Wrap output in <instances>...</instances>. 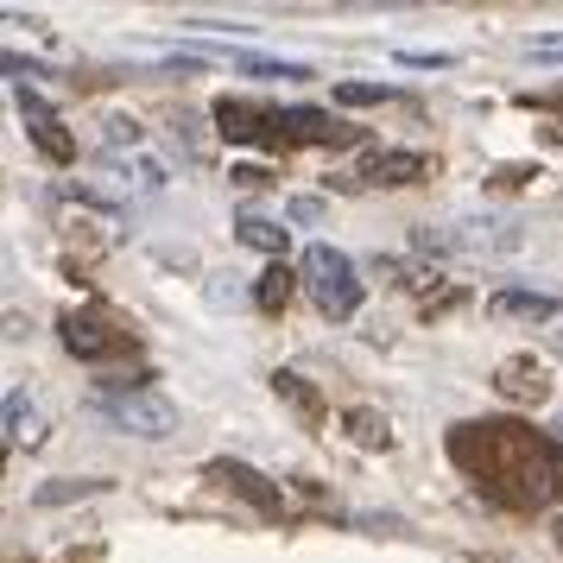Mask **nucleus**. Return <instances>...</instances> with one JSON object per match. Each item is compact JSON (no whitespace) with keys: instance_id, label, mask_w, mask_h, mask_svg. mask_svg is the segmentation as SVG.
I'll return each instance as SVG.
<instances>
[{"instance_id":"1","label":"nucleus","mask_w":563,"mask_h":563,"mask_svg":"<svg viewBox=\"0 0 563 563\" xmlns=\"http://www.w3.org/2000/svg\"><path fill=\"white\" fill-rule=\"evenodd\" d=\"M305 291H310V305L323 310L330 323H349L361 310V273H355V260L342 254V247H305Z\"/></svg>"},{"instance_id":"2","label":"nucleus","mask_w":563,"mask_h":563,"mask_svg":"<svg viewBox=\"0 0 563 563\" xmlns=\"http://www.w3.org/2000/svg\"><path fill=\"white\" fill-rule=\"evenodd\" d=\"M96 411H102L114 431L128 437H172L178 431V406L153 393V386H128V393H96Z\"/></svg>"},{"instance_id":"3","label":"nucleus","mask_w":563,"mask_h":563,"mask_svg":"<svg viewBox=\"0 0 563 563\" xmlns=\"http://www.w3.org/2000/svg\"><path fill=\"white\" fill-rule=\"evenodd\" d=\"M57 335H64V349L77 361H114L133 349V335L121 330V323H108L102 310H70L64 323H57Z\"/></svg>"},{"instance_id":"4","label":"nucleus","mask_w":563,"mask_h":563,"mask_svg":"<svg viewBox=\"0 0 563 563\" xmlns=\"http://www.w3.org/2000/svg\"><path fill=\"white\" fill-rule=\"evenodd\" d=\"M424 254H512L519 229H494V222H462V229H424L418 234Z\"/></svg>"},{"instance_id":"5","label":"nucleus","mask_w":563,"mask_h":563,"mask_svg":"<svg viewBox=\"0 0 563 563\" xmlns=\"http://www.w3.org/2000/svg\"><path fill=\"white\" fill-rule=\"evenodd\" d=\"M291 140H310V146H349L355 128H342V121L317 114V108H279V114H273V146H291Z\"/></svg>"},{"instance_id":"6","label":"nucleus","mask_w":563,"mask_h":563,"mask_svg":"<svg viewBox=\"0 0 563 563\" xmlns=\"http://www.w3.org/2000/svg\"><path fill=\"white\" fill-rule=\"evenodd\" d=\"M20 114H26V133H32V146H38L45 158H57V165H70V158H77V140H70L64 128H57L52 102H45V96H38L32 82L20 89Z\"/></svg>"},{"instance_id":"7","label":"nucleus","mask_w":563,"mask_h":563,"mask_svg":"<svg viewBox=\"0 0 563 563\" xmlns=\"http://www.w3.org/2000/svg\"><path fill=\"white\" fill-rule=\"evenodd\" d=\"M494 393L500 399H519V406H544L551 399V367L538 355H507L500 374H494Z\"/></svg>"},{"instance_id":"8","label":"nucleus","mask_w":563,"mask_h":563,"mask_svg":"<svg viewBox=\"0 0 563 563\" xmlns=\"http://www.w3.org/2000/svg\"><path fill=\"white\" fill-rule=\"evenodd\" d=\"M487 317L494 323H551V317H563V298H544V291H494L487 298Z\"/></svg>"},{"instance_id":"9","label":"nucleus","mask_w":563,"mask_h":563,"mask_svg":"<svg viewBox=\"0 0 563 563\" xmlns=\"http://www.w3.org/2000/svg\"><path fill=\"white\" fill-rule=\"evenodd\" d=\"M209 475H216V482H222V487H234V494H247V500H254V507L266 512V519H279V512H285L279 487H266V482H260V475H254V468H247V462H216Z\"/></svg>"},{"instance_id":"10","label":"nucleus","mask_w":563,"mask_h":563,"mask_svg":"<svg viewBox=\"0 0 563 563\" xmlns=\"http://www.w3.org/2000/svg\"><path fill=\"white\" fill-rule=\"evenodd\" d=\"M273 399L298 411V424H310V431H317V424L330 418V411H323V393H317V386H310L305 374H285V367L273 374Z\"/></svg>"},{"instance_id":"11","label":"nucleus","mask_w":563,"mask_h":563,"mask_svg":"<svg viewBox=\"0 0 563 563\" xmlns=\"http://www.w3.org/2000/svg\"><path fill=\"white\" fill-rule=\"evenodd\" d=\"M45 443V411L26 393H7V450H38Z\"/></svg>"},{"instance_id":"12","label":"nucleus","mask_w":563,"mask_h":563,"mask_svg":"<svg viewBox=\"0 0 563 563\" xmlns=\"http://www.w3.org/2000/svg\"><path fill=\"white\" fill-rule=\"evenodd\" d=\"M424 172H431L424 153H374L361 165V184H386V190H393V184H418Z\"/></svg>"},{"instance_id":"13","label":"nucleus","mask_w":563,"mask_h":563,"mask_svg":"<svg viewBox=\"0 0 563 563\" xmlns=\"http://www.w3.org/2000/svg\"><path fill=\"white\" fill-rule=\"evenodd\" d=\"M216 128L229 133V140H266L273 146V114H260L247 102H222L216 108Z\"/></svg>"},{"instance_id":"14","label":"nucleus","mask_w":563,"mask_h":563,"mask_svg":"<svg viewBox=\"0 0 563 563\" xmlns=\"http://www.w3.org/2000/svg\"><path fill=\"white\" fill-rule=\"evenodd\" d=\"M234 234H241V247H254V254H285V222H273V216H241L234 222Z\"/></svg>"},{"instance_id":"15","label":"nucleus","mask_w":563,"mask_h":563,"mask_svg":"<svg viewBox=\"0 0 563 563\" xmlns=\"http://www.w3.org/2000/svg\"><path fill=\"white\" fill-rule=\"evenodd\" d=\"M114 172H121V184H128V190H140V197L165 190V165H158V158H121Z\"/></svg>"},{"instance_id":"16","label":"nucleus","mask_w":563,"mask_h":563,"mask_svg":"<svg viewBox=\"0 0 563 563\" xmlns=\"http://www.w3.org/2000/svg\"><path fill=\"white\" fill-rule=\"evenodd\" d=\"M342 424H349V437H355L361 450H386V443H393V431H386L380 411H349Z\"/></svg>"},{"instance_id":"17","label":"nucleus","mask_w":563,"mask_h":563,"mask_svg":"<svg viewBox=\"0 0 563 563\" xmlns=\"http://www.w3.org/2000/svg\"><path fill=\"white\" fill-rule=\"evenodd\" d=\"M285 298H291V273L273 260V266H266V279H260V291H254V305L273 317V310H285Z\"/></svg>"},{"instance_id":"18","label":"nucleus","mask_w":563,"mask_h":563,"mask_svg":"<svg viewBox=\"0 0 563 563\" xmlns=\"http://www.w3.org/2000/svg\"><path fill=\"white\" fill-rule=\"evenodd\" d=\"M335 102L342 108H374V102H393V89H380V82H335Z\"/></svg>"},{"instance_id":"19","label":"nucleus","mask_w":563,"mask_h":563,"mask_svg":"<svg viewBox=\"0 0 563 563\" xmlns=\"http://www.w3.org/2000/svg\"><path fill=\"white\" fill-rule=\"evenodd\" d=\"M102 140L108 146H140V121H133V114H108Z\"/></svg>"},{"instance_id":"20","label":"nucleus","mask_w":563,"mask_h":563,"mask_svg":"<svg viewBox=\"0 0 563 563\" xmlns=\"http://www.w3.org/2000/svg\"><path fill=\"white\" fill-rule=\"evenodd\" d=\"M317 216H323V203H317V197H298V203H291V222H317Z\"/></svg>"},{"instance_id":"21","label":"nucleus","mask_w":563,"mask_h":563,"mask_svg":"<svg viewBox=\"0 0 563 563\" xmlns=\"http://www.w3.org/2000/svg\"><path fill=\"white\" fill-rule=\"evenodd\" d=\"M551 532H558V544H563V519H558V526H551Z\"/></svg>"}]
</instances>
